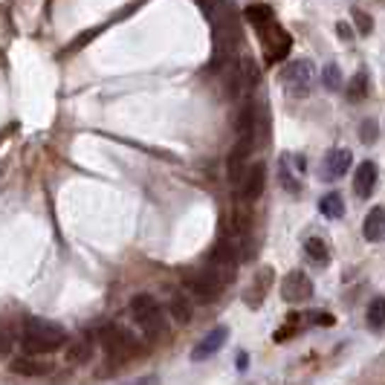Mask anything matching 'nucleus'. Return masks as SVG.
Instances as JSON below:
<instances>
[{"label":"nucleus","instance_id":"obj_20","mask_svg":"<svg viewBox=\"0 0 385 385\" xmlns=\"http://www.w3.org/2000/svg\"><path fill=\"white\" fill-rule=\"evenodd\" d=\"M318 212L331 220H339L345 214V200H342L339 191H331V195H325L322 200H318Z\"/></svg>","mask_w":385,"mask_h":385},{"label":"nucleus","instance_id":"obj_26","mask_svg":"<svg viewBox=\"0 0 385 385\" xmlns=\"http://www.w3.org/2000/svg\"><path fill=\"white\" fill-rule=\"evenodd\" d=\"M350 18H354V23H357V32H360V35H371V32H374V18H371L368 12L354 9V12H350Z\"/></svg>","mask_w":385,"mask_h":385},{"label":"nucleus","instance_id":"obj_27","mask_svg":"<svg viewBox=\"0 0 385 385\" xmlns=\"http://www.w3.org/2000/svg\"><path fill=\"white\" fill-rule=\"evenodd\" d=\"M313 318H316V325H325V328H333V325H336V318H333L331 313H313Z\"/></svg>","mask_w":385,"mask_h":385},{"label":"nucleus","instance_id":"obj_8","mask_svg":"<svg viewBox=\"0 0 385 385\" xmlns=\"http://www.w3.org/2000/svg\"><path fill=\"white\" fill-rule=\"evenodd\" d=\"M188 290L191 293H195L200 301H214L220 293H223V287H226V284H223L212 270H203V272H195V275H188Z\"/></svg>","mask_w":385,"mask_h":385},{"label":"nucleus","instance_id":"obj_15","mask_svg":"<svg viewBox=\"0 0 385 385\" xmlns=\"http://www.w3.org/2000/svg\"><path fill=\"white\" fill-rule=\"evenodd\" d=\"M12 371L15 374H21V377H44V374H50L52 371V365L47 362V360H38V357H18V360H12Z\"/></svg>","mask_w":385,"mask_h":385},{"label":"nucleus","instance_id":"obj_17","mask_svg":"<svg viewBox=\"0 0 385 385\" xmlns=\"http://www.w3.org/2000/svg\"><path fill=\"white\" fill-rule=\"evenodd\" d=\"M368 90H371V79H368V73H365V70H360L354 79L347 81L345 96H347L350 102H362V99H368Z\"/></svg>","mask_w":385,"mask_h":385},{"label":"nucleus","instance_id":"obj_19","mask_svg":"<svg viewBox=\"0 0 385 385\" xmlns=\"http://www.w3.org/2000/svg\"><path fill=\"white\" fill-rule=\"evenodd\" d=\"M243 15H246V21H249L255 29H258V32L275 21V18H272V9H270L267 4H252V6H246Z\"/></svg>","mask_w":385,"mask_h":385},{"label":"nucleus","instance_id":"obj_13","mask_svg":"<svg viewBox=\"0 0 385 385\" xmlns=\"http://www.w3.org/2000/svg\"><path fill=\"white\" fill-rule=\"evenodd\" d=\"M350 163H354V154H350L347 148H333L328 156H325V177L328 180H339L347 174Z\"/></svg>","mask_w":385,"mask_h":385},{"label":"nucleus","instance_id":"obj_12","mask_svg":"<svg viewBox=\"0 0 385 385\" xmlns=\"http://www.w3.org/2000/svg\"><path fill=\"white\" fill-rule=\"evenodd\" d=\"M377 180H379V168L368 159V163H362V166L357 168V174H354V191H357V197L368 200L374 191H377Z\"/></svg>","mask_w":385,"mask_h":385},{"label":"nucleus","instance_id":"obj_16","mask_svg":"<svg viewBox=\"0 0 385 385\" xmlns=\"http://www.w3.org/2000/svg\"><path fill=\"white\" fill-rule=\"evenodd\" d=\"M270 284H272V270L264 267L261 275H258V281H255V287H249L246 296H243L246 304H249V307H261V301H264V296H267V290H270Z\"/></svg>","mask_w":385,"mask_h":385},{"label":"nucleus","instance_id":"obj_25","mask_svg":"<svg viewBox=\"0 0 385 385\" xmlns=\"http://www.w3.org/2000/svg\"><path fill=\"white\" fill-rule=\"evenodd\" d=\"M377 137H379V125H377V119H362V125H360V139H362L365 145H374Z\"/></svg>","mask_w":385,"mask_h":385},{"label":"nucleus","instance_id":"obj_2","mask_svg":"<svg viewBox=\"0 0 385 385\" xmlns=\"http://www.w3.org/2000/svg\"><path fill=\"white\" fill-rule=\"evenodd\" d=\"M131 313H134L137 325L145 331L148 339H159L166 333V318H163V310H159L154 296H148V293L134 296L131 299Z\"/></svg>","mask_w":385,"mask_h":385},{"label":"nucleus","instance_id":"obj_11","mask_svg":"<svg viewBox=\"0 0 385 385\" xmlns=\"http://www.w3.org/2000/svg\"><path fill=\"white\" fill-rule=\"evenodd\" d=\"M226 339H229V328H214V331H209L197 345H195V350H191V360L195 362H203V360H209V357H214L217 350L226 345Z\"/></svg>","mask_w":385,"mask_h":385},{"label":"nucleus","instance_id":"obj_29","mask_svg":"<svg viewBox=\"0 0 385 385\" xmlns=\"http://www.w3.org/2000/svg\"><path fill=\"white\" fill-rule=\"evenodd\" d=\"M125 385H156V377H154V374H148V377H139V379L125 382Z\"/></svg>","mask_w":385,"mask_h":385},{"label":"nucleus","instance_id":"obj_10","mask_svg":"<svg viewBox=\"0 0 385 385\" xmlns=\"http://www.w3.org/2000/svg\"><path fill=\"white\" fill-rule=\"evenodd\" d=\"M252 142L255 139H246V137H238V142H235V148H232V154H229V159H226V177H229V183L238 188L241 185V180H243V174H246V156H249V151H252Z\"/></svg>","mask_w":385,"mask_h":385},{"label":"nucleus","instance_id":"obj_7","mask_svg":"<svg viewBox=\"0 0 385 385\" xmlns=\"http://www.w3.org/2000/svg\"><path fill=\"white\" fill-rule=\"evenodd\" d=\"M281 299H284V301H290V304L310 301V299H313V281H310L301 270L287 272V275H284V281H281Z\"/></svg>","mask_w":385,"mask_h":385},{"label":"nucleus","instance_id":"obj_4","mask_svg":"<svg viewBox=\"0 0 385 385\" xmlns=\"http://www.w3.org/2000/svg\"><path fill=\"white\" fill-rule=\"evenodd\" d=\"M281 84L290 96H310L313 93V84H316V67L313 61L307 58H299V61H290L281 73Z\"/></svg>","mask_w":385,"mask_h":385},{"label":"nucleus","instance_id":"obj_23","mask_svg":"<svg viewBox=\"0 0 385 385\" xmlns=\"http://www.w3.org/2000/svg\"><path fill=\"white\" fill-rule=\"evenodd\" d=\"M171 316H174V322L188 325L191 322V301L185 296H174L171 299Z\"/></svg>","mask_w":385,"mask_h":385},{"label":"nucleus","instance_id":"obj_22","mask_svg":"<svg viewBox=\"0 0 385 385\" xmlns=\"http://www.w3.org/2000/svg\"><path fill=\"white\" fill-rule=\"evenodd\" d=\"M90 357H93L90 339H76V342L67 345V362H70V365H81V362H87Z\"/></svg>","mask_w":385,"mask_h":385},{"label":"nucleus","instance_id":"obj_1","mask_svg":"<svg viewBox=\"0 0 385 385\" xmlns=\"http://www.w3.org/2000/svg\"><path fill=\"white\" fill-rule=\"evenodd\" d=\"M64 342H67V331L55 322H44V318H29L23 325V347L26 354L41 357V354H52Z\"/></svg>","mask_w":385,"mask_h":385},{"label":"nucleus","instance_id":"obj_21","mask_svg":"<svg viewBox=\"0 0 385 385\" xmlns=\"http://www.w3.org/2000/svg\"><path fill=\"white\" fill-rule=\"evenodd\" d=\"M304 252H307V258L313 261V264H328L331 261V252H328V243L322 241V238H307L304 241Z\"/></svg>","mask_w":385,"mask_h":385},{"label":"nucleus","instance_id":"obj_6","mask_svg":"<svg viewBox=\"0 0 385 385\" xmlns=\"http://www.w3.org/2000/svg\"><path fill=\"white\" fill-rule=\"evenodd\" d=\"M241 261H243V258H241V255H235V246H229V243H217L214 252H212V258H209V267H206V270H212L223 284H229V281L235 278V270H238Z\"/></svg>","mask_w":385,"mask_h":385},{"label":"nucleus","instance_id":"obj_3","mask_svg":"<svg viewBox=\"0 0 385 385\" xmlns=\"http://www.w3.org/2000/svg\"><path fill=\"white\" fill-rule=\"evenodd\" d=\"M99 342H102L105 354H108L113 362H127V360H134V357L139 354V347H137L139 342L134 339L131 331H125L122 325H108V328H102Z\"/></svg>","mask_w":385,"mask_h":385},{"label":"nucleus","instance_id":"obj_28","mask_svg":"<svg viewBox=\"0 0 385 385\" xmlns=\"http://www.w3.org/2000/svg\"><path fill=\"white\" fill-rule=\"evenodd\" d=\"M336 32H339V38H345V41L354 38V29H350L345 21H342V23H336Z\"/></svg>","mask_w":385,"mask_h":385},{"label":"nucleus","instance_id":"obj_18","mask_svg":"<svg viewBox=\"0 0 385 385\" xmlns=\"http://www.w3.org/2000/svg\"><path fill=\"white\" fill-rule=\"evenodd\" d=\"M365 318H368V328H371L374 333H382V331H385V296H377V299L368 304Z\"/></svg>","mask_w":385,"mask_h":385},{"label":"nucleus","instance_id":"obj_5","mask_svg":"<svg viewBox=\"0 0 385 385\" xmlns=\"http://www.w3.org/2000/svg\"><path fill=\"white\" fill-rule=\"evenodd\" d=\"M258 35H261V44H264V52H267V61H270V64H275V61L287 58L293 38L287 35V29H284V26H278V23L272 21L270 26H264V29L258 32Z\"/></svg>","mask_w":385,"mask_h":385},{"label":"nucleus","instance_id":"obj_24","mask_svg":"<svg viewBox=\"0 0 385 385\" xmlns=\"http://www.w3.org/2000/svg\"><path fill=\"white\" fill-rule=\"evenodd\" d=\"M322 84L328 87V90H339L342 87V73H339V64H325L322 67Z\"/></svg>","mask_w":385,"mask_h":385},{"label":"nucleus","instance_id":"obj_9","mask_svg":"<svg viewBox=\"0 0 385 385\" xmlns=\"http://www.w3.org/2000/svg\"><path fill=\"white\" fill-rule=\"evenodd\" d=\"M264 183H267V168H264V163L249 166L246 174H243V180H241V185H238V197H241L243 203H255V200L264 195Z\"/></svg>","mask_w":385,"mask_h":385},{"label":"nucleus","instance_id":"obj_14","mask_svg":"<svg viewBox=\"0 0 385 385\" xmlns=\"http://www.w3.org/2000/svg\"><path fill=\"white\" fill-rule=\"evenodd\" d=\"M362 238L371 241V243H382V241H385V206H374V209L365 214Z\"/></svg>","mask_w":385,"mask_h":385}]
</instances>
